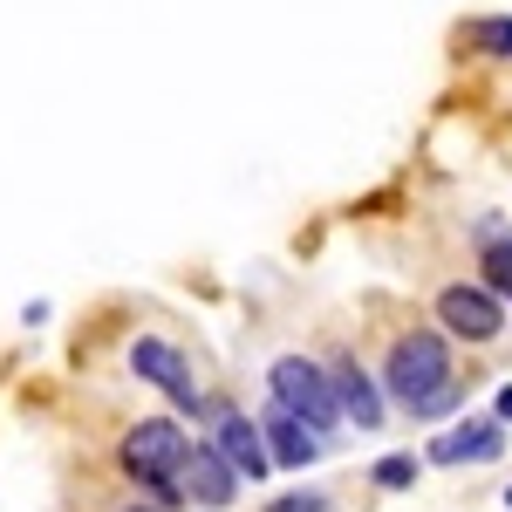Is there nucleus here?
I'll use <instances>...</instances> for the list:
<instances>
[{
	"label": "nucleus",
	"instance_id": "nucleus-14",
	"mask_svg": "<svg viewBox=\"0 0 512 512\" xmlns=\"http://www.w3.org/2000/svg\"><path fill=\"white\" fill-rule=\"evenodd\" d=\"M321 506H328L321 492H287V499H274L267 512H321Z\"/></svg>",
	"mask_w": 512,
	"mask_h": 512
},
{
	"label": "nucleus",
	"instance_id": "nucleus-12",
	"mask_svg": "<svg viewBox=\"0 0 512 512\" xmlns=\"http://www.w3.org/2000/svg\"><path fill=\"white\" fill-rule=\"evenodd\" d=\"M417 472H424V458H417V451H390V458H376V485H383V492H403V485H417Z\"/></svg>",
	"mask_w": 512,
	"mask_h": 512
},
{
	"label": "nucleus",
	"instance_id": "nucleus-17",
	"mask_svg": "<svg viewBox=\"0 0 512 512\" xmlns=\"http://www.w3.org/2000/svg\"><path fill=\"white\" fill-rule=\"evenodd\" d=\"M506 506H512V492H506Z\"/></svg>",
	"mask_w": 512,
	"mask_h": 512
},
{
	"label": "nucleus",
	"instance_id": "nucleus-2",
	"mask_svg": "<svg viewBox=\"0 0 512 512\" xmlns=\"http://www.w3.org/2000/svg\"><path fill=\"white\" fill-rule=\"evenodd\" d=\"M185 458H192V437L178 431L171 417H144L137 431L123 437V472L137 478L158 506L185 499Z\"/></svg>",
	"mask_w": 512,
	"mask_h": 512
},
{
	"label": "nucleus",
	"instance_id": "nucleus-10",
	"mask_svg": "<svg viewBox=\"0 0 512 512\" xmlns=\"http://www.w3.org/2000/svg\"><path fill=\"white\" fill-rule=\"evenodd\" d=\"M335 403H342V417H349L355 431L383 424V390H376V376L362 362H335Z\"/></svg>",
	"mask_w": 512,
	"mask_h": 512
},
{
	"label": "nucleus",
	"instance_id": "nucleus-5",
	"mask_svg": "<svg viewBox=\"0 0 512 512\" xmlns=\"http://www.w3.org/2000/svg\"><path fill=\"white\" fill-rule=\"evenodd\" d=\"M130 369L144 376V383H158L178 410H198V383H192V369H185V355L171 349V342H158V335H137L130 342Z\"/></svg>",
	"mask_w": 512,
	"mask_h": 512
},
{
	"label": "nucleus",
	"instance_id": "nucleus-16",
	"mask_svg": "<svg viewBox=\"0 0 512 512\" xmlns=\"http://www.w3.org/2000/svg\"><path fill=\"white\" fill-rule=\"evenodd\" d=\"M123 512H158V506H123Z\"/></svg>",
	"mask_w": 512,
	"mask_h": 512
},
{
	"label": "nucleus",
	"instance_id": "nucleus-1",
	"mask_svg": "<svg viewBox=\"0 0 512 512\" xmlns=\"http://www.w3.org/2000/svg\"><path fill=\"white\" fill-rule=\"evenodd\" d=\"M383 390H390V403H403L410 417H444V410L458 403V369H451L444 335H431V328L396 335L390 369H383Z\"/></svg>",
	"mask_w": 512,
	"mask_h": 512
},
{
	"label": "nucleus",
	"instance_id": "nucleus-13",
	"mask_svg": "<svg viewBox=\"0 0 512 512\" xmlns=\"http://www.w3.org/2000/svg\"><path fill=\"white\" fill-rule=\"evenodd\" d=\"M485 287H492L499 301H512V239L506 246H485Z\"/></svg>",
	"mask_w": 512,
	"mask_h": 512
},
{
	"label": "nucleus",
	"instance_id": "nucleus-11",
	"mask_svg": "<svg viewBox=\"0 0 512 512\" xmlns=\"http://www.w3.org/2000/svg\"><path fill=\"white\" fill-rule=\"evenodd\" d=\"M465 41L485 48V55H499V62H512V14H478V21H465Z\"/></svg>",
	"mask_w": 512,
	"mask_h": 512
},
{
	"label": "nucleus",
	"instance_id": "nucleus-3",
	"mask_svg": "<svg viewBox=\"0 0 512 512\" xmlns=\"http://www.w3.org/2000/svg\"><path fill=\"white\" fill-rule=\"evenodd\" d=\"M267 383H274V403H280V410H294L301 424H315V431H335V424H342L335 376H321L308 355H280L274 369H267Z\"/></svg>",
	"mask_w": 512,
	"mask_h": 512
},
{
	"label": "nucleus",
	"instance_id": "nucleus-8",
	"mask_svg": "<svg viewBox=\"0 0 512 512\" xmlns=\"http://www.w3.org/2000/svg\"><path fill=\"white\" fill-rule=\"evenodd\" d=\"M239 492V472L219 458V444H192V458H185V499L198 506H233Z\"/></svg>",
	"mask_w": 512,
	"mask_h": 512
},
{
	"label": "nucleus",
	"instance_id": "nucleus-4",
	"mask_svg": "<svg viewBox=\"0 0 512 512\" xmlns=\"http://www.w3.org/2000/svg\"><path fill=\"white\" fill-rule=\"evenodd\" d=\"M437 321H444V335H458V342H492L499 328H506V301L492 294V287H444L437 294Z\"/></svg>",
	"mask_w": 512,
	"mask_h": 512
},
{
	"label": "nucleus",
	"instance_id": "nucleus-7",
	"mask_svg": "<svg viewBox=\"0 0 512 512\" xmlns=\"http://www.w3.org/2000/svg\"><path fill=\"white\" fill-rule=\"evenodd\" d=\"M212 444H219V458H226L239 478H267V472H274L267 431H260L253 417H239V410H226V417H219V437H212Z\"/></svg>",
	"mask_w": 512,
	"mask_h": 512
},
{
	"label": "nucleus",
	"instance_id": "nucleus-6",
	"mask_svg": "<svg viewBox=\"0 0 512 512\" xmlns=\"http://www.w3.org/2000/svg\"><path fill=\"white\" fill-rule=\"evenodd\" d=\"M506 451V424L499 417H472V424H458V431H437L431 437V465H492Z\"/></svg>",
	"mask_w": 512,
	"mask_h": 512
},
{
	"label": "nucleus",
	"instance_id": "nucleus-9",
	"mask_svg": "<svg viewBox=\"0 0 512 512\" xmlns=\"http://www.w3.org/2000/svg\"><path fill=\"white\" fill-rule=\"evenodd\" d=\"M260 431H267V451H274V465H294V472H301V465H315L321 458V437H315V424H301V417H294V410H267V417H260Z\"/></svg>",
	"mask_w": 512,
	"mask_h": 512
},
{
	"label": "nucleus",
	"instance_id": "nucleus-15",
	"mask_svg": "<svg viewBox=\"0 0 512 512\" xmlns=\"http://www.w3.org/2000/svg\"><path fill=\"white\" fill-rule=\"evenodd\" d=\"M492 417H499V424H512V383L499 390V403H492Z\"/></svg>",
	"mask_w": 512,
	"mask_h": 512
}]
</instances>
